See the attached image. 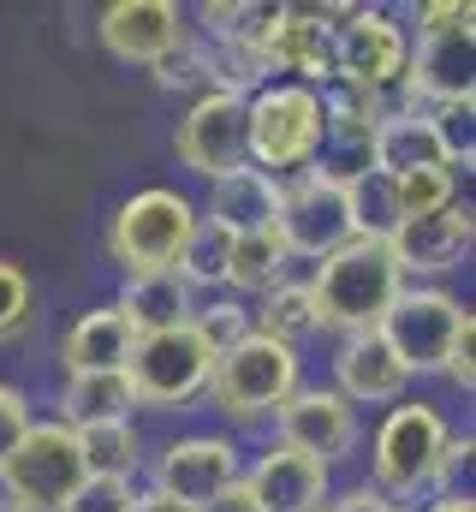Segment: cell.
Here are the masks:
<instances>
[{
    "label": "cell",
    "instance_id": "39",
    "mask_svg": "<svg viewBox=\"0 0 476 512\" xmlns=\"http://www.w3.org/2000/svg\"><path fill=\"white\" fill-rule=\"evenodd\" d=\"M423 512H476V495L471 489H435V495H423Z\"/></svg>",
    "mask_w": 476,
    "mask_h": 512
},
{
    "label": "cell",
    "instance_id": "6",
    "mask_svg": "<svg viewBox=\"0 0 476 512\" xmlns=\"http://www.w3.org/2000/svg\"><path fill=\"white\" fill-rule=\"evenodd\" d=\"M143 489L173 501L179 512H209L238 477H244V447L227 429H185V435H167L161 447H149V465H143Z\"/></svg>",
    "mask_w": 476,
    "mask_h": 512
},
{
    "label": "cell",
    "instance_id": "31",
    "mask_svg": "<svg viewBox=\"0 0 476 512\" xmlns=\"http://www.w3.org/2000/svg\"><path fill=\"white\" fill-rule=\"evenodd\" d=\"M346 209H352L357 239H387L399 227V203H393V179L387 173H363L346 185Z\"/></svg>",
    "mask_w": 476,
    "mask_h": 512
},
{
    "label": "cell",
    "instance_id": "4",
    "mask_svg": "<svg viewBox=\"0 0 476 512\" xmlns=\"http://www.w3.org/2000/svg\"><path fill=\"white\" fill-rule=\"evenodd\" d=\"M191 227H197V197H185L179 185H143L119 197L108 215V262L119 268V280L161 274L179 262Z\"/></svg>",
    "mask_w": 476,
    "mask_h": 512
},
{
    "label": "cell",
    "instance_id": "37",
    "mask_svg": "<svg viewBox=\"0 0 476 512\" xmlns=\"http://www.w3.org/2000/svg\"><path fill=\"white\" fill-rule=\"evenodd\" d=\"M441 376L459 387V393H476V310H471V322L459 328V340H453V352H447V370H441Z\"/></svg>",
    "mask_w": 476,
    "mask_h": 512
},
{
    "label": "cell",
    "instance_id": "15",
    "mask_svg": "<svg viewBox=\"0 0 476 512\" xmlns=\"http://www.w3.org/2000/svg\"><path fill=\"white\" fill-rule=\"evenodd\" d=\"M268 429H274L280 447H292V453H304V459H316L328 471L357 459V447H363V411H352L328 382H304L274 411Z\"/></svg>",
    "mask_w": 476,
    "mask_h": 512
},
{
    "label": "cell",
    "instance_id": "34",
    "mask_svg": "<svg viewBox=\"0 0 476 512\" xmlns=\"http://www.w3.org/2000/svg\"><path fill=\"white\" fill-rule=\"evenodd\" d=\"M137 489L143 483H114V477H84L78 483V495L66 501L60 512H131V501H137Z\"/></svg>",
    "mask_w": 476,
    "mask_h": 512
},
{
    "label": "cell",
    "instance_id": "28",
    "mask_svg": "<svg viewBox=\"0 0 476 512\" xmlns=\"http://www.w3.org/2000/svg\"><path fill=\"white\" fill-rule=\"evenodd\" d=\"M227 233L215 227V221H203L197 215V227H191V239H185V251H179V280L197 292V298H209V292H221V274H227Z\"/></svg>",
    "mask_w": 476,
    "mask_h": 512
},
{
    "label": "cell",
    "instance_id": "19",
    "mask_svg": "<svg viewBox=\"0 0 476 512\" xmlns=\"http://www.w3.org/2000/svg\"><path fill=\"white\" fill-rule=\"evenodd\" d=\"M328 370H334V393L352 405V411H369V405H399L405 393H411V376H405V364L387 352V340L369 328V334H340L334 340V358H328Z\"/></svg>",
    "mask_w": 476,
    "mask_h": 512
},
{
    "label": "cell",
    "instance_id": "13",
    "mask_svg": "<svg viewBox=\"0 0 476 512\" xmlns=\"http://www.w3.org/2000/svg\"><path fill=\"white\" fill-rule=\"evenodd\" d=\"M405 60H411V30L387 6H346V18L334 24V84L381 96L405 84Z\"/></svg>",
    "mask_w": 476,
    "mask_h": 512
},
{
    "label": "cell",
    "instance_id": "36",
    "mask_svg": "<svg viewBox=\"0 0 476 512\" xmlns=\"http://www.w3.org/2000/svg\"><path fill=\"white\" fill-rule=\"evenodd\" d=\"M471 459H476V435L471 429H453L447 447H441V465H435V489H471Z\"/></svg>",
    "mask_w": 476,
    "mask_h": 512
},
{
    "label": "cell",
    "instance_id": "21",
    "mask_svg": "<svg viewBox=\"0 0 476 512\" xmlns=\"http://www.w3.org/2000/svg\"><path fill=\"white\" fill-rule=\"evenodd\" d=\"M197 215L215 221L227 239H238V233H268L274 215H280V179H268L262 167H238V173L209 185V197L197 203Z\"/></svg>",
    "mask_w": 476,
    "mask_h": 512
},
{
    "label": "cell",
    "instance_id": "8",
    "mask_svg": "<svg viewBox=\"0 0 476 512\" xmlns=\"http://www.w3.org/2000/svg\"><path fill=\"white\" fill-rule=\"evenodd\" d=\"M209 370H215V352H209V340L185 322V328L131 340L125 387H131V405H137V411L167 417V411H191V405L209 393Z\"/></svg>",
    "mask_w": 476,
    "mask_h": 512
},
{
    "label": "cell",
    "instance_id": "33",
    "mask_svg": "<svg viewBox=\"0 0 476 512\" xmlns=\"http://www.w3.org/2000/svg\"><path fill=\"white\" fill-rule=\"evenodd\" d=\"M30 322H36V280L0 256V346H12Z\"/></svg>",
    "mask_w": 476,
    "mask_h": 512
},
{
    "label": "cell",
    "instance_id": "41",
    "mask_svg": "<svg viewBox=\"0 0 476 512\" xmlns=\"http://www.w3.org/2000/svg\"><path fill=\"white\" fill-rule=\"evenodd\" d=\"M0 512H30V507H18V501H6V495H0Z\"/></svg>",
    "mask_w": 476,
    "mask_h": 512
},
{
    "label": "cell",
    "instance_id": "27",
    "mask_svg": "<svg viewBox=\"0 0 476 512\" xmlns=\"http://www.w3.org/2000/svg\"><path fill=\"white\" fill-rule=\"evenodd\" d=\"M435 161H441V149H435V131L423 120V108L393 114V120L375 126V173L399 179V173H417V167H435Z\"/></svg>",
    "mask_w": 476,
    "mask_h": 512
},
{
    "label": "cell",
    "instance_id": "26",
    "mask_svg": "<svg viewBox=\"0 0 476 512\" xmlns=\"http://www.w3.org/2000/svg\"><path fill=\"white\" fill-rule=\"evenodd\" d=\"M108 417H137L131 387H125V370H119V376H60L54 423L84 429V423H108Z\"/></svg>",
    "mask_w": 476,
    "mask_h": 512
},
{
    "label": "cell",
    "instance_id": "16",
    "mask_svg": "<svg viewBox=\"0 0 476 512\" xmlns=\"http://www.w3.org/2000/svg\"><path fill=\"white\" fill-rule=\"evenodd\" d=\"M476 245V209L471 197H459L441 215H411L387 233V251L399 262L405 286H447V274L465 268V256Z\"/></svg>",
    "mask_w": 476,
    "mask_h": 512
},
{
    "label": "cell",
    "instance_id": "23",
    "mask_svg": "<svg viewBox=\"0 0 476 512\" xmlns=\"http://www.w3.org/2000/svg\"><path fill=\"white\" fill-rule=\"evenodd\" d=\"M78 453H84V477H114V483H143L149 465V435L137 417H108V423H84L72 429Z\"/></svg>",
    "mask_w": 476,
    "mask_h": 512
},
{
    "label": "cell",
    "instance_id": "22",
    "mask_svg": "<svg viewBox=\"0 0 476 512\" xmlns=\"http://www.w3.org/2000/svg\"><path fill=\"white\" fill-rule=\"evenodd\" d=\"M114 310L125 316V328L143 340V334L185 328V322L197 316V292L179 280V268H161V274H131V280H119Z\"/></svg>",
    "mask_w": 476,
    "mask_h": 512
},
{
    "label": "cell",
    "instance_id": "14",
    "mask_svg": "<svg viewBox=\"0 0 476 512\" xmlns=\"http://www.w3.org/2000/svg\"><path fill=\"white\" fill-rule=\"evenodd\" d=\"M173 155L191 179L215 185L238 167H250V137H244V90H209L191 96V108L173 126Z\"/></svg>",
    "mask_w": 476,
    "mask_h": 512
},
{
    "label": "cell",
    "instance_id": "24",
    "mask_svg": "<svg viewBox=\"0 0 476 512\" xmlns=\"http://www.w3.org/2000/svg\"><path fill=\"white\" fill-rule=\"evenodd\" d=\"M250 334H268V340H280V346H292V352H304L310 340H322L304 274H286V280H274L262 298H250Z\"/></svg>",
    "mask_w": 476,
    "mask_h": 512
},
{
    "label": "cell",
    "instance_id": "40",
    "mask_svg": "<svg viewBox=\"0 0 476 512\" xmlns=\"http://www.w3.org/2000/svg\"><path fill=\"white\" fill-rule=\"evenodd\" d=\"M131 512H179V507H173V501H161V495H149V489H137Z\"/></svg>",
    "mask_w": 476,
    "mask_h": 512
},
{
    "label": "cell",
    "instance_id": "30",
    "mask_svg": "<svg viewBox=\"0 0 476 512\" xmlns=\"http://www.w3.org/2000/svg\"><path fill=\"white\" fill-rule=\"evenodd\" d=\"M423 120L435 131V149H441V167H471L476 161V96L465 102H441V108H423Z\"/></svg>",
    "mask_w": 476,
    "mask_h": 512
},
{
    "label": "cell",
    "instance_id": "7",
    "mask_svg": "<svg viewBox=\"0 0 476 512\" xmlns=\"http://www.w3.org/2000/svg\"><path fill=\"white\" fill-rule=\"evenodd\" d=\"M244 137H250V167L268 179H292L316 161L322 143V90L310 84H256L244 96Z\"/></svg>",
    "mask_w": 476,
    "mask_h": 512
},
{
    "label": "cell",
    "instance_id": "1",
    "mask_svg": "<svg viewBox=\"0 0 476 512\" xmlns=\"http://www.w3.org/2000/svg\"><path fill=\"white\" fill-rule=\"evenodd\" d=\"M304 286L316 304V328L340 340V334H369L387 316V304L405 292V274L387 251V239H352L334 256L310 262Z\"/></svg>",
    "mask_w": 476,
    "mask_h": 512
},
{
    "label": "cell",
    "instance_id": "9",
    "mask_svg": "<svg viewBox=\"0 0 476 512\" xmlns=\"http://www.w3.org/2000/svg\"><path fill=\"white\" fill-rule=\"evenodd\" d=\"M465 322H471V304L453 286H405L387 304V316L375 322V334L387 340V352L417 382V376H441L447 370V352H453Z\"/></svg>",
    "mask_w": 476,
    "mask_h": 512
},
{
    "label": "cell",
    "instance_id": "17",
    "mask_svg": "<svg viewBox=\"0 0 476 512\" xmlns=\"http://www.w3.org/2000/svg\"><path fill=\"white\" fill-rule=\"evenodd\" d=\"M197 36V18L179 0H114L96 18V42L108 48L119 66H161L167 54H179Z\"/></svg>",
    "mask_w": 476,
    "mask_h": 512
},
{
    "label": "cell",
    "instance_id": "12",
    "mask_svg": "<svg viewBox=\"0 0 476 512\" xmlns=\"http://www.w3.org/2000/svg\"><path fill=\"white\" fill-rule=\"evenodd\" d=\"M274 239L286 245L292 262H322L340 245H352V209H346V185L322 179L316 167L280 179V215H274Z\"/></svg>",
    "mask_w": 476,
    "mask_h": 512
},
{
    "label": "cell",
    "instance_id": "38",
    "mask_svg": "<svg viewBox=\"0 0 476 512\" xmlns=\"http://www.w3.org/2000/svg\"><path fill=\"white\" fill-rule=\"evenodd\" d=\"M322 512H411V507L387 501L375 483H346V489H334V495L322 501Z\"/></svg>",
    "mask_w": 476,
    "mask_h": 512
},
{
    "label": "cell",
    "instance_id": "35",
    "mask_svg": "<svg viewBox=\"0 0 476 512\" xmlns=\"http://www.w3.org/2000/svg\"><path fill=\"white\" fill-rule=\"evenodd\" d=\"M36 423V405H30V393L18 382H0V465H6V453L24 441V429Z\"/></svg>",
    "mask_w": 476,
    "mask_h": 512
},
{
    "label": "cell",
    "instance_id": "25",
    "mask_svg": "<svg viewBox=\"0 0 476 512\" xmlns=\"http://www.w3.org/2000/svg\"><path fill=\"white\" fill-rule=\"evenodd\" d=\"M292 274V256L286 245L274 239V227L268 233H238L233 245H227V274H221V292H233V298H262L274 280H286Z\"/></svg>",
    "mask_w": 476,
    "mask_h": 512
},
{
    "label": "cell",
    "instance_id": "32",
    "mask_svg": "<svg viewBox=\"0 0 476 512\" xmlns=\"http://www.w3.org/2000/svg\"><path fill=\"white\" fill-rule=\"evenodd\" d=\"M191 328L209 340V352L221 358L227 346H238L244 334H250V304L233 298V292H209V298H197V316H191Z\"/></svg>",
    "mask_w": 476,
    "mask_h": 512
},
{
    "label": "cell",
    "instance_id": "18",
    "mask_svg": "<svg viewBox=\"0 0 476 512\" xmlns=\"http://www.w3.org/2000/svg\"><path fill=\"white\" fill-rule=\"evenodd\" d=\"M244 495L256 501V512H322V501L334 495V471L280 447L274 435L244 459Z\"/></svg>",
    "mask_w": 476,
    "mask_h": 512
},
{
    "label": "cell",
    "instance_id": "5",
    "mask_svg": "<svg viewBox=\"0 0 476 512\" xmlns=\"http://www.w3.org/2000/svg\"><path fill=\"white\" fill-rule=\"evenodd\" d=\"M471 0H435L417 6V36H411V60H405V90L417 108H441V102H465L476 96V30H471Z\"/></svg>",
    "mask_w": 476,
    "mask_h": 512
},
{
    "label": "cell",
    "instance_id": "10",
    "mask_svg": "<svg viewBox=\"0 0 476 512\" xmlns=\"http://www.w3.org/2000/svg\"><path fill=\"white\" fill-rule=\"evenodd\" d=\"M346 6H268V24L256 36V72L262 84H334V24Z\"/></svg>",
    "mask_w": 476,
    "mask_h": 512
},
{
    "label": "cell",
    "instance_id": "3",
    "mask_svg": "<svg viewBox=\"0 0 476 512\" xmlns=\"http://www.w3.org/2000/svg\"><path fill=\"white\" fill-rule=\"evenodd\" d=\"M304 387V352L268 340V334H244L227 346L209 370V405L233 423V429H262L274 423V411Z\"/></svg>",
    "mask_w": 476,
    "mask_h": 512
},
{
    "label": "cell",
    "instance_id": "11",
    "mask_svg": "<svg viewBox=\"0 0 476 512\" xmlns=\"http://www.w3.org/2000/svg\"><path fill=\"white\" fill-rule=\"evenodd\" d=\"M84 483V453H78V435L54 417H36L24 429V441L6 453L0 465V495L18 501L30 512H60Z\"/></svg>",
    "mask_w": 476,
    "mask_h": 512
},
{
    "label": "cell",
    "instance_id": "2",
    "mask_svg": "<svg viewBox=\"0 0 476 512\" xmlns=\"http://www.w3.org/2000/svg\"><path fill=\"white\" fill-rule=\"evenodd\" d=\"M447 435H453L447 411H441L435 399L405 393L399 405L381 411V423H375V435H369V477H363V483H375L387 501H399V507L417 512V501L435 489V465H441Z\"/></svg>",
    "mask_w": 476,
    "mask_h": 512
},
{
    "label": "cell",
    "instance_id": "20",
    "mask_svg": "<svg viewBox=\"0 0 476 512\" xmlns=\"http://www.w3.org/2000/svg\"><path fill=\"white\" fill-rule=\"evenodd\" d=\"M131 328L114 304H96V310H78L60 334V376H119L125 358H131Z\"/></svg>",
    "mask_w": 476,
    "mask_h": 512
},
{
    "label": "cell",
    "instance_id": "29",
    "mask_svg": "<svg viewBox=\"0 0 476 512\" xmlns=\"http://www.w3.org/2000/svg\"><path fill=\"white\" fill-rule=\"evenodd\" d=\"M465 191H459V173L453 167H417V173H399L393 179V203H399V221H411V215H441V209H453Z\"/></svg>",
    "mask_w": 476,
    "mask_h": 512
}]
</instances>
